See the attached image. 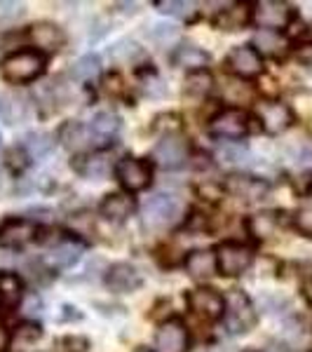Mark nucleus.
Here are the masks:
<instances>
[{"label": "nucleus", "mask_w": 312, "mask_h": 352, "mask_svg": "<svg viewBox=\"0 0 312 352\" xmlns=\"http://www.w3.org/2000/svg\"><path fill=\"white\" fill-rule=\"evenodd\" d=\"M141 219L151 230H169L183 219V202L174 192H155L141 207Z\"/></svg>", "instance_id": "1"}, {"label": "nucleus", "mask_w": 312, "mask_h": 352, "mask_svg": "<svg viewBox=\"0 0 312 352\" xmlns=\"http://www.w3.org/2000/svg\"><path fill=\"white\" fill-rule=\"evenodd\" d=\"M45 66H47L45 54L36 50H16L0 61V73L10 85H26L38 80L45 73Z\"/></svg>", "instance_id": "2"}, {"label": "nucleus", "mask_w": 312, "mask_h": 352, "mask_svg": "<svg viewBox=\"0 0 312 352\" xmlns=\"http://www.w3.org/2000/svg\"><path fill=\"white\" fill-rule=\"evenodd\" d=\"M223 322L225 329L232 333V336H242V333H249L258 322V312L254 308L252 298L247 296L245 292L235 289L225 296V310H223Z\"/></svg>", "instance_id": "3"}, {"label": "nucleus", "mask_w": 312, "mask_h": 352, "mask_svg": "<svg viewBox=\"0 0 312 352\" xmlns=\"http://www.w3.org/2000/svg\"><path fill=\"white\" fill-rule=\"evenodd\" d=\"M296 10L285 0H260L252 5V21L260 31H287L296 21Z\"/></svg>", "instance_id": "4"}, {"label": "nucleus", "mask_w": 312, "mask_h": 352, "mask_svg": "<svg viewBox=\"0 0 312 352\" xmlns=\"http://www.w3.org/2000/svg\"><path fill=\"white\" fill-rule=\"evenodd\" d=\"M252 122L254 118L249 116L245 109H223L219 111L216 116L209 120V132H212L216 139L223 141H237V139H245V136L252 132Z\"/></svg>", "instance_id": "5"}, {"label": "nucleus", "mask_w": 312, "mask_h": 352, "mask_svg": "<svg viewBox=\"0 0 312 352\" xmlns=\"http://www.w3.org/2000/svg\"><path fill=\"white\" fill-rule=\"evenodd\" d=\"M216 263L219 272L228 277H237L245 270H249V265L254 263V249L245 242H221L216 249Z\"/></svg>", "instance_id": "6"}, {"label": "nucleus", "mask_w": 312, "mask_h": 352, "mask_svg": "<svg viewBox=\"0 0 312 352\" xmlns=\"http://www.w3.org/2000/svg\"><path fill=\"white\" fill-rule=\"evenodd\" d=\"M256 120L260 122V129L270 136L285 134L293 124V111L291 106L280 99H265L256 106Z\"/></svg>", "instance_id": "7"}, {"label": "nucleus", "mask_w": 312, "mask_h": 352, "mask_svg": "<svg viewBox=\"0 0 312 352\" xmlns=\"http://www.w3.org/2000/svg\"><path fill=\"white\" fill-rule=\"evenodd\" d=\"M115 179L120 181V186L127 192H139L146 190L153 181V169L151 164L141 157H122L115 162Z\"/></svg>", "instance_id": "8"}, {"label": "nucleus", "mask_w": 312, "mask_h": 352, "mask_svg": "<svg viewBox=\"0 0 312 352\" xmlns=\"http://www.w3.org/2000/svg\"><path fill=\"white\" fill-rule=\"evenodd\" d=\"M188 139L181 132L164 134L153 148V160L160 164L162 169H179L181 164L188 160Z\"/></svg>", "instance_id": "9"}, {"label": "nucleus", "mask_w": 312, "mask_h": 352, "mask_svg": "<svg viewBox=\"0 0 312 352\" xmlns=\"http://www.w3.org/2000/svg\"><path fill=\"white\" fill-rule=\"evenodd\" d=\"M186 303H188L192 315L202 317V320H207V322L221 320V317H223V310H225V298L212 287L190 289V292L186 294Z\"/></svg>", "instance_id": "10"}, {"label": "nucleus", "mask_w": 312, "mask_h": 352, "mask_svg": "<svg viewBox=\"0 0 312 352\" xmlns=\"http://www.w3.org/2000/svg\"><path fill=\"white\" fill-rule=\"evenodd\" d=\"M225 64H228L232 76L240 78V80H252V78L263 76V56L258 54V50L254 45L232 47Z\"/></svg>", "instance_id": "11"}, {"label": "nucleus", "mask_w": 312, "mask_h": 352, "mask_svg": "<svg viewBox=\"0 0 312 352\" xmlns=\"http://www.w3.org/2000/svg\"><path fill=\"white\" fill-rule=\"evenodd\" d=\"M188 327L179 317L164 320L155 333V352H188Z\"/></svg>", "instance_id": "12"}, {"label": "nucleus", "mask_w": 312, "mask_h": 352, "mask_svg": "<svg viewBox=\"0 0 312 352\" xmlns=\"http://www.w3.org/2000/svg\"><path fill=\"white\" fill-rule=\"evenodd\" d=\"M38 237V223L31 219L10 217L0 223V247L5 249H21Z\"/></svg>", "instance_id": "13"}, {"label": "nucleus", "mask_w": 312, "mask_h": 352, "mask_svg": "<svg viewBox=\"0 0 312 352\" xmlns=\"http://www.w3.org/2000/svg\"><path fill=\"white\" fill-rule=\"evenodd\" d=\"M225 190L242 202H260L268 197L270 184L265 179H258V176L252 174H230L225 179Z\"/></svg>", "instance_id": "14"}, {"label": "nucleus", "mask_w": 312, "mask_h": 352, "mask_svg": "<svg viewBox=\"0 0 312 352\" xmlns=\"http://www.w3.org/2000/svg\"><path fill=\"white\" fill-rule=\"evenodd\" d=\"M28 41L31 45L36 47V52H59L61 47L66 45V33L64 28L59 24H54V21H36L33 26H28L26 31Z\"/></svg>", "instance_id": "15"}, {"label": "nucleus", "mask_w": 312, "mask_h": 352, "mask_svg": "<svg viewBox=\"0 0 312 352\" xmlns=\"http://www.w3.org/2000/svg\"><path fill=\"white\" fill-rule=\"evenodd\" d=\"M106 285L113 294H129L141 287V272L129 263H113L106 270Z\"/></svg>", "instance_id": "16"}, {"label": "nucleus", "mask_w": 312, "mask_h": 352, "mask_svg": "<svg viewBox=\"0 0 312 352\" xmlns=\"http://www.w3.org/2000/svg\"><path fill=\"white\" fill-rule=\"evenodd\" d=\"M183 263H186V272H188L192 280H209V277H214L219 272L216 252L214 249H192Z\"/></svg>", "instance_id": "17"}, {"label": "nucleus", "mask_w": 312, "mask_h": 352, "mask_svg": "<svg viewBox=\"0 0 312 352\" xmlns=\"http://www.w3.org/2000/svg\"><path fill=\"white\" fill-rule=\"evenodd\" d=\"M28 118V99L16 92H0V120L5 124H21Z\"/></svg>", "instance_id": "18"}, {"label": "nucleus", "mask_w": 312, "mask_h": 352, "mask_svg": "<svg viewBox=\"0 0 312 352\" xmlns=\"http://www.w3.org/2000/svg\"><path fill=\"white\" fill-rule=\"evenodd\" d=\"M99 212L106 221L122 223V221L134 212V200L129 197V192H111V195H106L104 200H101Z\"/></svg>", "instance_id": "19"}, {"label": "nucleus", "mask_w": 312, "mask_h": 352, "mask_svg": "<svg viewBox=\"0 0 312 352\" xmlns=\"http://www.w3.org/2000/svg\"><path fill=\"white\" fill-rule=\"evenodd\" d=\"M59 141L68 151H87L92 148V144H96L92 132H89V124L82 122H66L59 129Z\"/></svg>", "instance_id": "20"}, {"label": "nucleus", "mask_w": 312, "mask_h": 352, "mask_svg": "<svg viewBox=\"0 0 312 352\" xmlns=\"http://www.w3.org/2000/svg\"><path fill=\"white\" fill-rule=\"evenodd\" d=\"M115 172V164H113L111 155L104 151H96V153H87V155L78 157V172L87 179H96L101 181L104 176H109V172Z\"/></svg>", "instance_id": "21"}, {"label": "nucleus", "mask_w": 312, "mask_h": 352, "mask_svg": "<svg viewBox=\"0 0 312 352\" xmlns=\"http://www.w3.org/2000/svg\"><path fill=\"white\" fill-rule=\"evenodd\" d=\"M254 47L258 50L260 56H272V59H280L289 52L291 47V41L285 36V33L277 31H258L256 38H254Z\"/></svg>", "instance_id": "22"}, {"label": "nucleus", "mask_w": 312, "mask_h": 352, "mask_svg": "<svg viewBox=\"0 0 312 352\" xmlns=\"http://www.w3.org/2000/svg\"><path fill=\"white\" fill-rule=\"evenodd\" d=\"M24 298V280L12 270H0V303L14 308Z\"/></svg>", "instance_id": "23"}, {"label": "nucleus", "mask_w": 312, "mask_h": 352, "mask_svg": "<svg viewBox=\"0 0 312 352\" xmlns=\"http://www.w3.org/2000/svg\"><path fill=\"white\" fill-rule=\"evenodd\" d=\"M89 132H92L96 144H106V141H111L113 136L120 132V118L111 111L96 113L92 122H89Z\"/></svg>", "instance_id": "24"}, {"label": "nucleus", "mask_w": 312, "mask_h": 352, "mask_svg": "<svg viewBox=\"0 0 312 352\" xmlns=\"http://www.w3.org/2000/svg\"><path fill=\"white\" fill-rule=\"evenodd\" d=\"M174 64L181 66V68H188L190 71H204V66L209 64V54L200 50L197 45H190V43H183L177 47V52H174Z\"/></svg>", "instance_id": "25"}, {"label": "nucleus", "mask_w": 312, "mask_h": 352, "mask_svg": "<svg viewBox=\"0 0 312 352\" xmlns=\"http://www.w3.org/2000/svg\"><path fill=\"white\" fill-rule=\"evenodd\" d=\"M282 214L280 212H260V214H254L252 219L247 221V228L252 232L256 240H268L277 232L282 223Z\"/></svg>", "instance_id": "26"}, {"label": "nucleus", "mask_w": 312, "mask_h": 352, "mask_svg": "<svg viewBox=\"0 0 312 352\" xmlns=\"http://www.w3.org/2000/svg\"><path fill=\"white\" fill-rule=\"evenodd\" d=\"M252 21V5H230L216 16V26L223 31H240Z\"/></svg>", "instance_id": "27"}, {"label": "nucleus", "mask_w": 312, "mask_h": 352, "mask_svg": "<svg viewBox=\"0 0 312 352\" xmlns=\"http://www.w3.org/2000/svg\"><path fill=\"white\" fill-rule=\"evenodd\" d=\"M214 89V76L204 68V71H190L186 73L183 80V94L192 96V99H204Z\"/></svg>", "instance_id": "28"}, {"label": "nucleus", "mask_w": 312, "mask_h": 352, "mask_svg": "<svg viewBox=\"0 0 312 352\" xmlns=\"http://www.w3.org/2000/svg\"><path fill=\"white\" fill-rule=\"evenodd\" d=\"M223 99L235 104V109H242V106L254 99V87L249 82L240 80V78H228L223 82Z\"/></svg>", "instance_id": "29"}, {"label": "nucleus", "mask_w": 312, "mask_h": 352, "mask_svg": "<svg viewBox=\"0 0 312 352\" xmlns=\"http://www.w3.org/2000/svg\"><path fill=\"white\" fill-rule=\"evenodd\" d=\"M101 76V61L96 54H85L73 64L71 68V78L78 82H92Z\"/></svg>", "instance_id": "30"}, {"label": "nucleus", "mask_w": 312, "mask_h": 352, "mask_svg": "<svg viewBox=\"0 0 312 352\" xmlns=\"http://www.w3.org/2000/svg\"><path fill=\"white\" fill-rule=\"evenodd\" d=\"M109 56L115 64H122V66H132L136 61L144 59V50L139 47L134 41H129V38H124V41H118L113 47L109 50Z\"/></svg>", "instance_id": "31"}, {"label": "nucleus", "mask_w": 312, "mask_h": 352, "mask_svg": "<svg viewBox=\"0 0 312 352\" xmlns=\"http://www.w3.org/2000/svg\"><path fill=\"white\" fill-rule=\"evenodd\" d=\"M80 254H82V244L80 242L64 240V242H59L52 249L49 258H52V263L56 265V268H71V265L80 258Z\"/></svg>", "instance_id": "32"}, {"label": "nucleus", "mask_w": 312, "mask_h": 352, "mask_svg": "<svg viewBox=\"0 0 312 352\" xmlns=\"http://www.w3.org/2000/svg\"><path fill=\"white\" fill-rule=\"evenodd\" d=\"M24 153L28 157H45V155H49L54 148V136L52 134H47V132H31L24 139Z\"/></svg>", "instance_id": "33"}, {"label": "nucleus", "mask_w": 312, "mask_h": 352, "mask_svg": "<svg viewBox=\"0 0 312 352\" xmlns=\"http://www.w3.org/2000/svg\"><path fill=\"white\" fill-rule=\"evenodd\" d=\"M151 41L155 43L157 47L167 50L181 41V31H179V26H174V24H155L151 28Z\"/></svg>", "instance_id": "34"}, {"label": "nucleus", "mask_w": 312, "mask_h": 352, "mask_svg": "<svg viewBox=\"0 0 312 352\" xmlns=\"http://www.w3.org/2000/svg\"><path fill=\"white\" fill-rule=\"evenodd\" d=\"M155 8L160 10L162 14L179 16V19H190V16L195 14V5L183 3V0H157Z\"/></svg>", "instance_id": "35"}, {"label": "nucleus", "mask_w": 312, "mask_h": 352, "mask_svg": "<svg viewBox=\"0 0 312 352\" xmlns=\"http://www.w3.org/2000/svg\"><path fill=\"white\" fill-rule=\"evenodd\" d=\"M41 336H43V329L41 324H36V322H24V324L16 327V331H14V338L24 345H33Z\"/></svg>", "instance_id": "36"}, {"label": "nucleus", "mask_w": 312, "mask_h": 352, "mask_svg": "<svg viewBox=\"0 0 312 352\" xmlns=\"http://www.w3.org/2000/svg\"><path fill=\"white\" fill-rule=\"evenodd\" d=\"M219 155H221V160H225L228 164H242V162H247L249 153H247V148H242V146L225 144L219 148Z\"/></svg>", "instance_id": "37"}, {"label": "nucleus", "mask_w": 312, "mask_h": 352, "mask_svg": "<svg viewBox=\"0 0 312 352\" xmlns=\"http://www.w3.org/2000/svg\"><path fill=\"white\" fill-rule=\"evenodd\" d=\"M293 228L303 237H312V207H303L293 214Z\"/></svg>", "instance_id": "38"}, {"label": "nucleus", "mask_w": 312, "mask_h": 352, "mask_svg": "<svg viewBox=\"0 0 312 352\" xmlns=\"http://www.w3.org/2000/svg\"><path fill=\"white\" fill-rule=\"evenodd\" d=\"M293 59H296L300 66L312 68V41L296 45V47H293Z\"/></svg>", "instance_id": "39"}, {"label": "nucleus", "mask_w": 312, "mask_h": 352, "mask_svg": "<svg viewBox=\"0 0 312 352\" xmlns=\"http://www.w3.org/2000/svg\"><path fill=\"white\" fill-rule=\"evenodd\" d=\"M24 14V5L21 3H0V19H19Z\"/></svg>", "instance_id": "40"}, {"label": "nucleus", "mask_w": 312, "mask_h": 352, "mask_svg": "<svg viewBox=\"0 0 312 352\" xmlns=\"http://www.w3.org/2000/svg\"><path fill=\"white\" fill-rule=\"evenodd\" d=\"M61 345H66V352H87L89 348V343H87V338H82V336H66L64 340H61Z\"/></svg>", "instance_id": "41"}, {"label": "nucleus", "mask_w": 312, "mask_h": 352, "mask_svg": "<svg viewBox=\"0 0 312 352\" xmlns=\"http://www.w3.org/2000/svg\"><path fill=\"white\" fill-rule=\"evenodd\" d=\"M303 298L308 300V305H312V277L305 280V285H303Z\"/></svg>", "instance_id": "42"}, {"label": "nucleus", "mask_w": 312, "mask_h": 352, "mask_svg": "<svg viewBox=\"0 0 312 352\" xmlns=\"http://www.w3.org/2000/svg\"><path fill=\"white\" fill-rule=\"evenodd\" d=\"M8 343H10V333L5 331L3 327H0V352H3L5 348H8Z\"/></svg>", "instance_id": "43"}, {"label": "nucleus", "mask_w": 312, "mask_h": 352, "mask_svg": "<svg viewBox=\"0 0 312 352\" xmlns=\"http://www.w3.org/2000/svg\"><path fill=\"white\" fill-rule=\"evenodd\" d=\"M8 190V174H5V169L0 167V195Z\"/></svg>", "instance_id": "44"}, {"label": "nucleus", "mask_w": 312, "mask_h": 352, "mask_svg": "<svg viewBox=\"0 0 312 352\" xmlns=\"http://www.w3.org/2000/svg\"><path fill=\"white\" fill-rule=\"evenodd\" d=\"M270 352H293V348H291V345H287V343H277Z\"/></svg>", "instance_id": "45"}, {"label": "nucleus", "mask_w": 312, "mask_h": 352, "mask_svg": "<svg viewBox=\"0 0 312 352\" xmlns=\"http://www.w3.org/2000/svg\"><path fill=\"white\" fill-rule=\"evenodd\" d=\"M134 352H155V350H148V348H136Z\"/></svg>", "instance_id": "46"}, {"label": "nucleus", "mask_w": 312, "mask_h": 352, "mask_svg": "<svg viewBox=\"0 0 312 352\" xmlns=\"http://www.w3.org/2000/svg\"><path fill=\"white\" fill-rule=\"evenodd\" d=\"M308 197H310V200H312V184H310V188H308Z\"/></svg>", "instance_id": "47"}, {"label": "nucleus", "mask_w": 312, "mask_h": 352, "mask_svg": "<svg viewBox=\"0 0 312 352\" xmlns=\"http://www.w3.org/2000/svg\"><path fill=\"white\" fill-rule=\"evenodd\" d=\"M242 352H256V350H242Z\"/></svg>", "instance_id": "48"}, {"label": "nucleus", "mask_w": 312, "mask_h": 352, "mask_svg": "<svg viewBox=\"0 0 312 352\" xmlns=\"http://www.w3.org/2000/svg\"><path fill=\"white\" fill-rule=\"evenodd\" d=\"M310 352H312V350H310Z\"/></svg>", "instance_id": "49"}]
</instances>
